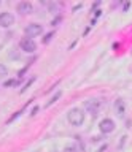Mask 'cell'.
Wrapping results in <instances>:
<instances>
[{"label": "cell", "mask_w": 132, "mask_h": 152, "mask_svg": "<svg viewBox=\"0 0 132 152\" xmlns=\"http://www.w3.org/2000/svg\"><path fill=\"white\" fill-rule=\"evenodd\" d=\"M62 152H78V151H77V147H75V146H67Z\"/></svg>", "instance_id": "obj_10"}, {"label": "cell", "mask_w": 132, "mask_h": 152, "mask_svg": "<svg viewBox=\"0 0 132 152\" xmlns=\"http://www.w3.org/2000/svg\"><path fill=\"white\" fill-rule=\"evenodd\" d=\"M41 32H43V26H41V24H37V22H32L29 26H26V28H24V33H26L27 38H35V37H38Z\"/></svg>", "instance_id": "obj_2"}, {"label": "cell", "mask_w": 132, "mask_h": 152, "mask_svg": "<svg viewBox=\"0 0 132 152\" xmlns=\"http://www.w3.org/2000/svg\"><path fill=\"white\" fill-rule=\"evenodd\" d=\"M16 11L22 14V16H27V14H32V11H34V5L30 2H21L16 5Z\"/></svg>", "instance_id": "obj_7"}, {"label": "cell", "mask_w": 132, "mask_h": 152, "mask_svg": "<svg viewBox=\"0 0 132 152\" xmlns=\"http://www.w3.org/2000/svg\"><path fill=\"white\" fill-rule=\"evenodd\" d=\"M84 109H86L91 116H96V114H99V111H100V102L96 98L88 100V102L84 103Z\"/></svg>", "instance_id": "obj_4"}, {"label": "cell", "mask_w": 132, "mask_h": 152, "mask_svg": "<svg viewBox=\"0 0 132 152\" xmlns=\"http://www.w3.org/2000/svg\"><path fill=\"white\" fill-rule=\"evenodd\" d=\"M19 46H21V49L27 52V54H30V52H35L37 51V43L34 41V38H22L21 43H19Z\"/></svg>", "instance_id": "obj_3"}, {"label": "cell", "mask_w": 132, "mask_h": 152, "mask_svg": "<svg viewBox=\"0 0 132 152\" xmlns=\"http://www.w3.org/2000/svg\"><path fill=\"white\" fill-rule=\"evenodd\" d=\"M67 119L73 127H81L84 124V111L80 108H72L67 114Z\"/></svg>", "instance_id": "obj_1"}, {"label": "cell", "mask_w": 132, "mask_h": 152, "mask_svg": "<svg viewBox=\"0 0 132 152\" xmlns=\"http://www.w3.org/2000/svg\"><path fill=\"white\" fill-rule=\"evenodd\" d=\"M115 113L119 117L124 116V113H126V103H124V100H122V98H116L115 100Z\"/></svg>", "instance_id": "obj_8"}, {"label": "cell", "mask_w": 132, "mask_h": 152, "mask_svg": "<svg viewBox=\"0 0 132 152\" xmlns=\"http://www.w3.org/2000/svg\"><path fill=\"white\" fill-rule=\"evenodd\" d=\"M7 75H8V68L3 64H0V78H5Z\"/></svg>", "instance_id": "obj_9"}, {"label": "cell", "mask_w": 132, "mask_h": 152, "mask_svg": "<svg viewBox=\"0 0 132 152\" xmlns=\"http://www.w3.org/2000/svg\"><path fill=\"white\" fill-rule=\"evenodd\" d=\"M13 24H15L13 13H8V11L0 13V27H11Z\"/></svg>", "instance_id": "obj_6"}, {"label": "cell", "mask_w": 132, "mask_h": 152, "mask_svg": "<svg viewBox=\"0 0 132 152\" xmlns=\"http://www.w3.org/2000/svg\"><path fill=\"white\" fill-rule=\"evenodd\" d=\"M59 97H60V92H59V94H56V95H54V97H53V98H51V100H49V103H48V106H51V104H53V103L56 102V100H58V98H59Z\"/></svg>", "instance_id": "obj_11"}, {"label": "cell", "mask_w": 132, "mask_h": 152, "mask_svg": "<svg viewBox=\"0 0 132 152\" xmlns=\"http://www.w3.org/2000/svg\"><path fill=\"white\" fill-rule=\"evenodd\" d=\"M99 130H100L103 135H108V133H111L115 130V122L108 117L103 119V121H100V124H99Z\"/></svg>", "instance_id": "obj_5"}, {"label": "cell", "mask_w": 132, "mask_h": 152, "mask_svg": "<svg viewBox=\"0 0 132 152\" xmlns=\"http://www.w3.org/2000/svg\"><path fill=\"white\" fill-rule=\"evenodd\" d=\"M51 37H53V33H49V35H46V37H45V40H43V43H48Z\"/></svg>", "instance_id": "obj_12"}]
</instances>
